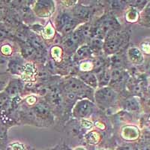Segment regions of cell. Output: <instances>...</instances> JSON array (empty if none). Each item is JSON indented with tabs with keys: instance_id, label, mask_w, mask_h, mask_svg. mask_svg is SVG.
Returning <instances> with one entry per match:
<instances>
[{
	"instance_id": "12",
	"label": "cell",
	"mask_w": 150,
	"mask_h": 150,
	"mask_svg": "<svg viewBox=\"0 0 150 150\" xmlns=\"http://www.w3.org/2000/svg\"><path fill=\"white\" fill-rule=\"evenodd\" d=\"M86 137L87 142H89V143H92V144H96L100 140V136L96 131H92L89 133Z\"/></svg>"
},
{
	"instance_id": "11",
	"label": "cell",
	"mask_w": 150,
	"mask_h": 150,
	"mask_svg": "<svg viewBox=\"0 0 150 150\" xmlns=\"http://www.w3.org/2000/svg\"><path fill=\"white\" fill-rule=\"evenodd\" d=\"M125 107L127 110L130 111H137L140 109L138 101L134 98L128 99L125 102Z\"/></svg>"
},
{
	"instance_id": "36",
	"label": "cell",
	"mask_w": 150,
	"mask_h": 150,
	"mask_svg": "<svg viewBox=\"0 0 150 150\" xmlns=\"http://www.w3.org/2000/svg\"><path fill=\"white\" fill-rule=\"evenodd\" d=\"M96 125H97V126L98 127V128H100V126H101V129H104V125H98L97 122H96Z\"/></svg>"
},
{
	"instance_id": "28",
	"label": "cell",
	"mask_w": 150,
	"mask_h": 150,
	"mask_svg": "<svg viewBox=\"0 0 150 150\" xmlns=\"http://www.w3.org/2000/svg\"><path fill=\"white\" fill-rule=\"evenodd\" d=\"M92 68V65H91L90 63H88V62H85V63L82 64L81 66H80V68H81V70H90L91 68Z\"/></svg>"
},
{
	"instance_id": "14",
	"label": "cell",
	"mask_w": 150,
	"mask_h": 150,
	"mask_svg": "<svg viewBox=\"0 0 150 150\" xmlns=\"http://www.w3.org/2000/svg\"><path fill=\"white\" fill-rule=\"evenodd\" d=\"M71 20H72L71 17L69 15H68V14H62V15L59 17V22H58L59 26L60 27L63 28L64 26H66L67 24L70 22Z\"/></svg>"
},
{
	"instance_id": "26",
	"label": "cell",
	"mask_w": 150,
	"mask_h": 150,
	"mask_svg": "<svg viewBox=\"0 0 150 150\" xmlns=\"http://www.w3.org/2000/svg\"><path fill=\"white\" fill-rule=\"evenodd\" d=\"M1 51L4 55H10L11 53V48L8 45H5L2 47Z\"/></svg>"
},
{
	"instance_id": "19",
	"label": "cell",
	"mask_w": 150,
	"mask_h": 150,
	"mask_svg": "<svg viewBox=\"0 0 150 150\" xmlns=\"http://www.w3.org/2000/svg\"><path fill=\"white\" fill-rule=\"evenodd\" d=\"M61 48L58 47H53V49L51 50L52 56H53V59H55L56 60H58L59 59H60V57H61Z\"/></svg>"
},
{
	"instance_id": "13",
	"label": "cell",
	"mask_w": 150,
	"mask_h": 150,
	"mask_svg": "<svg viewBox=\"0 0 150 150\" xmlns=\"http://www.w3.org/2000/svg\"><path fill=\"white\" fill-rule=\"evenodd\" d=\"M35 112L41 116H47L48 113H49V110H48L47 108L42 104L36 105L35 108Z\"/></svg>"
},
{
	"instance_id": "22",
	"label": "cell",
	"mask_w": 150,
	"mask_h": 150,
	"mask_svg": "<svg viewBox=\"0 0 150 150\" xmlns=\"http://www.w3.org/2000/svg\"><path fill=\"white\" fill-rule=\"evenodd\" d=\"M122 77V71L120 69H114V70L112 71L111 74V77H112V80H117L118 79H120Z\"/></svg>"
},
{
	"instance_id": "17",
	"label": "cell",
	"mask_w": 150,
	"mask_h": 150,
	"mask_svg": "<svg viewBox=\"0 0 150 150\" xmlns=\"http://www.w3.org/2000/svg\"><path fill=\"white\" fill-rule=\"evenodd\" d=\"M10 67L11 70L13 72H14V73H19V72L22 73L23 67L18 62H12L10 65Z\"/></svg>"
},
{
	"instance_id": "7",
	"label": "cell",
	"mask_w": 150,
	"mask_h": 150,
	"mask_svg": "<svg viewBox=\"0 0 150 150\" xmlns=\"http://www.w3.org/2000/svg\"><path fill=\"white\" fill-rule=\"evenodd\" d=\"M122 137L125 140H132L137 138L139 131L134 127H125L122 130Z\"/></svg>"
},
{
	"instance_id": "9",
	"label": "cell",
	"mask_w": 150,
	"mask_h": 150,
	"mask_svg": "<svg viewBox=\"0 0 150 150\" xmlns=\"http://www.w3.org/2000/svg\"><path fill=\"white\" fill-rule=\"evenodd\" d=\"M81 79L83 80L84 82L86 83L88 85L92 87H96L98 85V81L96 76L92 74H84L81 76Z\"/></svg>"
},
{
	"instance_id": "27",
	"label": "cell",
	"mask_w": 150,
	"mask_h": 150,
	"mask_svg": "<svg viewBox=\"0 0 150 150\" xmlns=\"http://www.w3.org/2000/svg\"><path fill=\"white\" fill-rule=\"evenodd\" d=\"M8 100V96L5 95V93H2L0 95V107L2 105H4L6 101Z\"/></svg>"
},
{
	"instance_id": "29",
	"label": "cell",
	"mask_w": 150,
	"mask_h": 150,
	"mask_svg": "<svg viewBox=\"0 0 150 150\" xmlns=\"http://www.w3.org/2000/svg\"><path fill=\"white\" fill-rule=\"evenodd\" d=\"M82 126L85 128H91L92 127V124L89 121H86V120H83L82 121Z\"/></svg>"
},
{
	"instance_id": "4",
	"label": "cell",
	"mask_w": 150,
	"mask_h": 150,
	"mask_svg": "<svg viewBox=\"0 0 150 150\" xmlns=\"http://www.w3.org/2000/svg\"><path fill=\"white\" fill-rule=\"evenodd\" d=\"M35 11L38 16L47 17L53 11V2L50 1H41L36 5Z\"/></svg>"
},
{
	"instance_id": "1",
	"label": "cell",
	"mask_w": 150,
	"mask_h": 150,
	"mask_svg": "<svg viewBox=\"0 0 150 150\" xmlns=\"http://www.w3.org/2000/svg\"><path fill=\"white\" fill-rule=\"evenodd\" d=\"M96 100L103 104L112 103L116 98V94L110 88H103L96 92Z\"/></svg>"
},
{
	"instance_id": "10",
	"label": "cell",
	"mask_w": 150,
	"mask_h": 150,
	"mask_svg": "<svg viewBox=\"0 0 150 150\" xmlns=\"http://www.w3.org/2000/svg\"><path fill=\"white\" fill-rule=\"evenodd\" d=\"M74 15L78 18H86L89 16V9L83 6H78L74 9Z\"/></svg>"
},
{
	"instance_id": "16",
	"label": "cell",
	"mask_w": 150,
	"mask_h": 150,
	"mask_svg": "<svg viewBox=\"0 0 150 150\" xmlns=\"http://www.w3.org/2000/svg\"><path fill=\"white\" fill-rule=\"evenodd\" d=\"M53 34H54V29H53V26L50 25V23H49L44 30V37L49 39L53 35Z\"/></svg>"
},
{
	"instance_id": "18",
	"label": "cell",
	"mask_w": 150,
	"mask_h": 150,
	"mask_svg": "<svg viewBox=\"0 0 150 150\" xmlns=\"http://www.w3.org/2000/svg\"><path fill=\"white\" fill-rule=\"evenodd\" d=\"M137 17L138 16H137V11L131 10L127 14L126 19L129 22H134L135 21H137Z\"/></svg>"
},
{
	"instance_id": "33",
	"label": "cell",
	"mask_w": 150,
	"mask_h": 150,
	"mask_svg": "<svg viewBox=\"0 0 150 150\" xmlns=\"http://www.w3.org/2000/svg\"><path fill=\"white\" fill-rule=\"evenodd\" d=\"M117 150H132V147L130 146H124L120 147Z\"/></svg>"
},
{
	"instance_id": "3",
	"label": "cell",
	"mask_w": 150,
	"mask_h": 150,
	"mask_svg": "<svg viewBox=\"0 0 150 150\" xmlns=\"http://www.w3.org/2000/svg\"><path fill=\"white\" fill-rule=\"evenodd\" d=\"M92 108V104L89 101H86V100L80 101L75 106L74 114L77 117H85L90 113Z\"/></svg>"
},
{
	"instance_id": "24",
	"label": "cell",
	"mask_w": 150,
	"mask_h": 150,
	"mask_svg": "<svg viewBox=\"0 0 150 150\" xmlns=\"http://www.w3.org/2000/svg\"><path fill=\"white\" fill-rule=\"evenodd\" d=\"M110 79V76L109 74H108V72L104 73V74L102 75V78H101V84H103V85H105V84H107L108 82H109Z\"/></svg>"
},
{
	"instance_id": "37",
	"label": "cell",
	"mask_w": 150,
	"mask_h": 150,
	"mask_svg": "<svg viewBox=\"0 0 150 150\" xmlns=\"http://www.w3.org/2000/svg\"><path fill=\"white\" fill-rule=\"evenodd\" d=\"M75 150H86L84 148H82V147H79V148H77Z\"/></svg>"
},
{
	"instance_id": "2",
	"label": "cell",
	"mask_w": 150,
	"mask_h": 150,
	"mask_svg": "<svg viewBox=\"0 0 150 150\" xmlns=\"http://www.w3.org/2000/svg\"><path fill=\"white\" fill-rule=\"evenodd\" d=\"M124 40L122 36L118 35H112L108 36L106 40L105 50L109 53L115 52L121 46Z\"/></svg>"
},
{
	"instance_id": "8",
	"label": "cell",
	"mask_w": 150,
	"mask_h": 150,
	"mask_svg": "<svg viewBox=\"0 0 150 150\" xmlns=\"http://www.w3.org/2000/svg\"><path fill=\"white\" fill-rule=\"evenodd\" d=\"M128 56L131 61L135 64H140L143 61V55L137 48H131L128 52Z\"/></svg>"
},
{
	"instance_id": "6",
	"label": "cell",
	"mask_w": 150,
	"mask_h": 150,
	"mask_svg": "<svg viewBox=\"0 0 150 150\" xmlns=\"http://www.w3.org/2000/svg\"><path fill=\"white\" fill-rule=\"evenodd\" d=\"M22 78L25 81H32L35 80V68L33 64H26L23 68Z\"/></svg>"
},
{
	"instance_id": "15",
	"label": "cell",
	"mask_w": 150,
	"mask_h": 150,
	"mask_svg": "<svg viewBox=\"0 0 150 150\" xmlns=\"http://www.w3.org/2000/svg\"><path fill=\"white\" fill-rule=\"evenodd\" d=\"M18 85L17 83H11L8 87L7 88V92L10 96H15L16 94L18 92Z\"/></svg>"
},
{
	"instance_id": "34",
	"label": "cell",
	"mask_w": 150,
	"mask_h": 150,
	"mask_svg": "<svg viewBox=\"0 0 150 150\" xmlns=\"http://www.w3.org/2000/svg\"><path fill=\"white\" fill-rule=\"evenodd\" d=\"M6 35H7V33L5 31L2 30V29H0V39L4 38Z\"/></svg>"
},
{
	"instance_id": "20",
	"label": "cell",
	"mask_w": 150,
	"mask_h": 150,
	"mask_svg": "<svg viewBox=\"0 0 150 150\" xmlns=\"http://www.w3.org/2000/svg\"><path fill=\"white\" fill-rule=\"evenodd\" d=\"M89 53H90V50H89V47L87 46H83L77 50V54L80 56H89Z\"/></svg>"
},
{
	"instance_id": "25",
	"label": "cell",
	"mask_w": 150,
	"mask_h": 150,
	"mask_svg": "<svg viewBox=\"0 0 150 150\" xmlns=\"http://www.w3.org/2000/svg\"><path fill=\"white\" fill-rule=\"evenodd\" d=\"M64 44H65V46L66 47L71 48L74 45L75 43H74V41L72 40L71 37H69V38H66V39H65Z\"/></svg>"
},
{
	"instance_id": "23",
	"label": "cell",
	"mask_w": 150,
	"mask_h": 150,
	"mask_svg": "<svg viewBox=\"0 0 150 150\" xmlns=\"http://www.w3.org/2000/svg\"><path fill=\"white\" fill-rule=\"evenodd\" d=\"M33 52H34V48L31 45H29V46H26V47L23 49V54L24 56H29L33 54Z\"/></svg>"
},
{
	"instance_id": "32",
	"label": "cell",
	"mask_w": 150,
	"mask_h": 150,
	"mask_svg": "<svg viewBox=\"0 0 150 150\" xmlns=\"http://www.w3.org/2000/svg\"><path fill=\"white\" fill-rule=\"evenodd\" d=\"M145 14L148 18H150V3L147 5V7L145 9Z\"/></svg>"
},
{
	"instance_id": "30",
	"label": "cell",
	"mask_w": 150,
	"mask_h": 150,
	"mask_svg": "<svg viewBox=\"0 0 150 150\" xmlns=\"http://www.w3.org/2000/svg\"><path fill=\"white\" fill-rule=\"evenodd\" d=\"M11 150H24L23 146L19 143H14L11 145Z\"/></svg>"
},
{
	"instance_id": "5",
	"label": "cell",
	"mask_w": 150,
	"mask_h": 150,
	"mask_svg": "<svg viewBox=\"0 0 150 150\" xmlns=\"http://www.w3.org/2000/svg\"><path fill=\"white\" fill-rule=\"evenodd\" d=\"M66 87L67 89L74 92H82L83 90L86 89V86L82 81L75 78L69 79L66 82Z\"/></svg>"
},
{
	"instance_id": "21",
	"label": "cell",
	"mask_w": 150,
	"mask_h": 150,
	"mask_svg": "<svg viewBox=\"0 0 150 150\" xmlns=\"http://www.w3.org/2000/svg\"><path fill=\"white\" fill-rule=\"evenodd\" d=\"M75 25H76V21H75L74 19H72L71 21L68 23L66 26H64L63 31L65 32V33H68V32H70L72 29H74V28Z\"/></svg>"
},
{
	"instance_id": "31",
	"label": "cell",
	"mask_w": 150,
	"mask_h": 150,
	"mask_svg": "<svg viewBox=\"0 0 150 150\" xmlns=\"http://www.w3.org/2000/svg\"><path fill=\"white\" fill-rule=\"evenodd\" d=\"M35 101H36V98L35 97H33V96H31V97L28 98H27L28 104H31V105L34 104V103L35 102Z\"/></svg>"
},
{
	"instance_id": "35",
	"label": "cell",
	"mask_w": 150,
	"mask_h": 150,
	"mask_svg": "<svg viewBox=\"0 0 150 150\" xmlns=\"http://www.w3.org/2000/svg\"><path fill=\"white\" fill-rule=\"evenodd\" d=\"M68 98L69 99H74V95L73 93H70L68 95Z\"/></svg>"
}]
</instances>
